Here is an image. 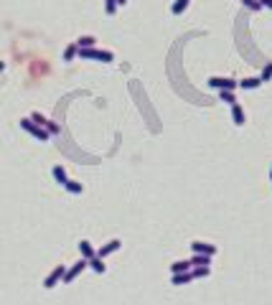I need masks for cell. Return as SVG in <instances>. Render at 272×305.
<instances>
[{
  "label": "cell",
  "mask_w": 272,
  "mask_h": 305,
  "mask_svg": "<svg viewBox=\"0 0 272 305\" xmlns=\"http://www.w3.org/2000/svg\"><path fill=\"white\" fill-rule=\"evenodd\" d=\"M79 59H87V61H102V64H109L115 61V54L112 51H102V49H79Z\"/></svg>",
  "instance_id": "cell-1"
},
{
  "label": "cell",
  "mask_w": 272,
  "mask_h": 305,
  "mask_svg": "<svg viewBox=\"0 0 272 305\" xmlns=\"http://www.w3.org/2000/svg\"><path fill=\"white\" fill-rule=\"evenodd\" d=\"M20 127H23L28 135H33L36 140H41V143H49V138H51V132L46 130V127H41V125H36L31 117H23L20 120Z\"/></svg>",
  "instance_id": "cell-2"
},
{
  "label": "cell",
  "mask_w": 272,
  "mask_h": 305,
  "mask_svg": "<svg viewBox=\"0 0 272 305\" xmlns=\"http://www.w3.org/2000/svg\"><path fill=\"white\" fill-rule=\"evenodd\" d=\"M209 87H214L219 92V89H232L236 92L239 89V79H232V76H211L209 79Z\"/></svg>",
  "instance_id": "cell-3"
},
{
  "label": "cell",
  "mask_w": 272,
  "mask_h": 305,
  "mask_svg": "<svg viewBox=\"0 0 272 305\" xmlns=\"http://www.w3.org/2000/svg\"><path fill=\"white\" fill-rule=\"evenodd\" d=\"M89 265H87V259L82 257V259H79V262H74L69 269H66V272H64V280H61V285H69V282H74L79 275H82L84 272V269H87Z\"/></svg>",
  "instance_id": "cell-4"
},
{
  "label": "cell",
  "mask_w": 272,
  "mask_h": 305,
  "mask_svg": "<svg viewBox=\"0 0 272 305\" xmlns=\"http://www.w3.org/2000/svg\"><path fill=\"white\" fill-rule=\"evenodd\" d=\"M64 272H66V267H64V265L54 267L51 272L46 275V280H43V287H46V290H51V287H56V285H61V280H64Z\"/></svg>",
  "instance_id": "cell-5"
},
{
  "label": "cell",
  "mask_w": 272,
  "mask_h": 305,
  "mask_svg": "<svg viewBox=\"0 0 272 305\" xmlns=\"http://www.w3.org/2000/svg\"><path fill=\"white\" fill-rule=\"evenodd\" d=\"M191 252H194V254H209V257H214V254H217V247L209 244V242H191Z\"/></svg>",
  "instance_id": "cell-6"
},
{
  "label": "cell",
  "mask_w": 272,
  "mask_h": 305,
  "mask_svg": "<svg viewBox=\"0 0 272 305\" xmlns=\"http://www.w3.org/2000/svg\"><path fill=\"white\" fill-rule=\"evenodd\" d=\"M120 247H122V242L120 239H112V242H107L105 247H99V250H97V257H102V259H107L112 252H117L120 250Z\"/></svg>",
  "instance_id": "cell-7"
},
{
  "label": "cell",
  "mask_w": 272,
  "mask_h": 305,
  "mask_svg": "<svg viewBox=\"0 0 272 305\" xmlns=\"http://www.w3.org/2000/svg\"><path fill=\"white\" fill-rule=\"evenodd\" d=\"M265 82L259 76H247V79H239V89H244V92H252V89H259Z\"/></svg>",
  "instance_id": "cell-8"
},
{
  "label": "cell",
  "mask_w": 272,
  "mask_h": 305,
  "mask_svg": "<svg viewBox=\"0 0 272 305\" xmlns=\"http://www.w3.org/2000/svg\"><path fill=\"white\" fill-rule=\"evenodd\" d=\"M232 122L236 127H242L244 122H247V115H244V109H242V105L236 102V105H232Z\"/></svg>",
  "instance_id": "cell-9"
},
{
  "label": "cell",
  "mask_w": 272,
  "mask_h": 305,
  "mask_svg": "<svg viewBox=\"0 0 272 305\" xmlns=\"http://www.w3.org/2000/svg\"><path fill=\"white\" fill-rule=\"evenodd\" d=\"M171 282L173 285H188V282H194V272H176V275H171Z\"/></svg>",
  "instance_id": "cell-10"
},
{
  "label": "cell",
  "mask_w": 272,
  "mask_h": 305,
  "mask_svg": "<svg viewBox=\"0 0 272 305\" xmlns=\"http://www.w3.org/2000/svg\"><path fill=\"white\" fill-rule=\"evenodd\" d=\"M87 265L92 267V269H94L97 275H105V272H107V265H105V259H102V257H97V254H94L92 259H89Z\"/></svg>",
  "instance_id": "cell-11"
},
{
  "label": "cell",
  "mask_w": 272,
  "mask_h": 305,
  "mask_svg": "<svg viewBox=\"0 0 272 305\" xmlns=\"http://www.w3.org/2000/svg\"><path fill=\"white\" fill-rule=\"evenodd\" d=\"M188 262H191V269H194V267H209L211 265V257L209 254H194Z\"/></svg>",
  "instance_id": "cell-12"
},
{
  "label": "cell",
  "mask_w": 272,
  "mask_h": 305,
  "mask_svg": "<svg viewBox=\"0 0 272 305\" xmlns=\"http://www.w3.org/2000/svg\"><path fill=\"white\" fill-rule=\"evenodd\" d=\"M79 252H82V257L87 259V262H89V259H92V257L97 254V252H94V247L89 244L87 239H82V242H79Z\"/></svg>",
  "instance_id": "cell-13"
},
{
  "label": "cell",
  "mask_w": 272,
  "mask_h": 305,
  "mask_svg": "<svg viewBox=\"0 0 272 305\" xmlns=\"http://www.w3.org/2000/svg\"><path fill=\"white\" fill-rule=\"evenodd\" d=\"M188 269H191V262H188V259H178V262L171 265V275H176V272H188Z\"/></svg>",
  "instance_id": "cell-14"
},
{
  "label": "cell",
  "mask_w": 272,
  "mask_h": 305,
  "mask_svg": "<svg viewBox=\"0 0 272 305\" xmlns=\"http://www.w3.org/2000/svg\"><path fill=\"white\" fill-rule=\"evenodd\" d=\"M219 99H221V102H226L229 107H232V105H236V94L232 92V89H219Z\"/></svg>",
  "instance_id": "cell-15"
},
{
  "label": "cell",
  "mask_w": 272,
  "mask_h": 305,
  "mask_svg": "<svg viewBox=\"0 0 272 305\" xmlns=\"http://www.w3.org/2000/svg\"><path fill=\"white\" fill-rule=\"evenodd\" d=\"M74 43H76L79 49H92L94 43H97V38H94V36H79Z\"/></svg>",
  "instance_id": "cell-16"
},
{
  "label": "cell",
  "mask_w": 272,
  "mask_h": 305,
  "mask_svg": "<svg viewBox=\"0 0 272 305\" xmlns=\"http://www.w3.org/2000/svg\"><path fill=\"white\" fill-rule=\"evenodd\" d=\"M51 173H54V178H56V183H61V186L66 183V180H69V178H66L64 165H54V171H51Z\"/></svg>",
  "instance_id": "cell-17"
},
{
  "label": "cell",
  "mask_w": 272,
  "mask_h": 305,
  "mask_svg": "<svg viewBox=\"0 0 272 305\" xmlns=\"http://www.w3.org/2000/svg\"><path fill=\"white\" fill-rule=\"evenodd\" d=\"M76 56H79V46H76V43H69L66 51H64V61H74Z\"/></svg>",
  "instance_id": "cell-18"
},
{
  "label": "cell",
  "mask_w": 272,
  "mask_h": 305,
  "mask_svg": "<svg viewBox=\"0 0 272 305\" xmlns=\"http://www.w3.org/2000/svg\"><path fill=\"white\" fill-rule=\"evenodd\" d=\"M188 3H191V0H176V3H173V16H183L186 13V8H188Z\"/></svg>",
  "instance_id": "cell-19"
},
{
  "label": "cell",
  "mask_w": 272,
  "mask_h": 305,
  "mask_svg": "<svg viewBox=\"0 0 272 305\" xmlns=\"http://www.w3.org/2000/svg\"><path fill=\"white\" fill-rule=\"evenodd\" d=\"M64 188L69 191V194H82V191H84V186H82V183H76V180H66Z\"/></svg>",
  "instance_id": "cell-20"
},
{
  "label": "cell",
  "mask_w": 272,
  "mask_h": 305,
  "mask_svg": "<svg viewBox=\"0 0 272 305\" xmlns=\"http://www.w3.org/2000/svg\"><path fill=\"white\" fill-rule=\"evenodd\" d=\"M191 272H194V280H201V277H209L211 275V267H194Z\"/></svg>",
  "instance_id": "cell-21"
},
{
  "label": "cell",
  "mask_w": 272,
  "mask_h": 305,
  "mask_svg": "<svg viewBox=\"0 0 272 305\" xmlns=\"http://www.w3.org/2000/svg\"><path fill=\"white\" fill-rule=\"evenodd\" d=\"M239 3L244 8H249V10H262V3H259V0H239Z\"/></svg>",
  "instance_id": "cell-22"
},
{
  "label": "cell",
  "mask_w": 272,
  "mask_h": 305,
  "mask_svg": "<svg viewBox=\"0 0 272 305\" xmlns=\"http://www.w3.org/2000/svg\"><path fill=\"white\" fill-rule=\"evenodd\" d=\"M117 0H105V10H107V16H115V10H117Z\"/></svg>",
  "instance_id": "cell-23"
},
{
  "label": "cell",
  "mask_w": 272,
  "mask_h": 305,
  "mask_svg": "<svg viewBox=\"0 0 272 305\" xmlns=\"http://www.w3.org/2000/svg\"><path fill=\"white\" fill-rule=\"evenodd\" d=\"M31 120H33V122H36V125H41V127H46V122H49L46 117H43V115H41V112H33V115H31Z\"/></svg>",
  "instance_id": "cell-24"
},
{
  "label": "cell",
  "mask_w": 272,
  "mask_h": 305,
  "mask_svg": "<svg viewBox=\"0 0 272 305\" xmlns=\"http://www.w3.org/2000/svg\"><path fill=\"white\" fill-rule=\"evenodd\" d=\"M259 79H262V82H270V79H272V61L265 66V69H262V74H259Z\"/></svg>",
  "instance_id": "cell-25"
},
{
  "label": "cell",
  "mask_w": 272,
  "mask_h": 305,
  "mask_svg": "<svg viewBox=\"0 0 272 305\" xmlns=\"http://www.w3.org/2000/svg\"><path fill=\"white\" fill-rule=\"evenodd\" d=\"M46 130H49L51 135H59V132H61V127H59V125H56V122H51V120L46 122Z\"/></svg>",
  "instance_id": "cell-26"
},
{
  "label": "cell",
  "mask_w": 272,
  "mask_h": 305,
  "mask_svg": "<svg viewBox=\"0 0 272 305\" xmlns=\"http://www.w3.org/2000/svg\"><path fill=\"white\" fill-rule=\"evenodd\" d=\"M259 3H262V8H270V10H272V0H259Z\"/></svg>",
  "instance_id": "cell-27"
},
{
  "label": "cell",
  "mask_w": 272,
  "mask_h": 305,
  "mask_svg": "<svg viewBox=\"0 0 272 305\" xmlns=\"http://www.w3.org/2000/svg\"><path fill=\"white\" fill-rule=\"evenodd\" d=\"M117 5H127V0H117Z\"/></svg>",
  "instance_id": "cell-28"
},
{
  "label": "cell",
  "mask_w": 272,
  "mask_h": 305,
  "mask_svg": "<svg viewBox=\"0 0 272 305\" xmlns=\"http://www.w3.org/2000/svg\"><path fill=\"white\" fill-rule=\"evenodd\" d=\"M5 69V61H0V72H3Z\"/></svg>",
  "instance_id": "cell-29"
},
{
  "label": "cell",
  "mask_w": 272,
  "mask_h": 305,
  "mask_svg": "<svg viewBox=\"0 0 272 305\" xmlns=\"http://www.w3.org/2000/svg\"><path fill=\"white\" fill-rule=\"evenodd\" d=\"M270 178H272V165H270Z\"/></svg>",
  "instance_id": "cell-30"
}]
</instances>
